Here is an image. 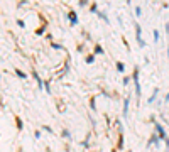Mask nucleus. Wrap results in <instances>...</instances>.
<instances>
[{
  "mask_svg": "<svg viewBox=\"0 0 169 152\" xmlns=\"http://www.w3.org/2000/svg\"><path fill=\"white\" fill-rule=\"evenodd\" d=\"M134 85H135V93L137 96H141V83H139V69H134Z\"/></svg>",
  "mask_w": 169,
  "mask_h": 152,
  "instance_id": "1",
  "label": "nucleus"
},
{
  "mask_svg": "<svg viewBox=\"0 0 169 152\" xmlns=\"http://www.w3.org/2000/svg\"><path fill=\"white\" fill-rule=\"evenodd\" d=\"M154 125H156V130H157V133H159V139H164V140H166L168 137H166V130H164V127H162L159 122H154Z\"/></svg>",
  "mask_w": 169,
  "mask_h": 152,
  "instance_id": "2",
  "label": "nucleus"
},
{
  "mask_svg": "<svg viewBox=\"0 0 169 152\" xmlns=\"http://www.w3.org/2000/svg\"><path fill=\"white\" fill-rule=\"evenodd\" d=\"M135 36H137V42H139V46H145V42L142 41V37H141V25L139 24H135Z\"/></svg>",
  "mask_w": 169,
  "mask_h": 152,
  "instance_id": "3",
  "label": "nucleus"
},
{
  "mask_svg": "<svg viewBox=\"0 0 169 152\" xmlns=\"http://www.w3.org/2000/svg\"><path fill=\"white\" fill-rule=\"evenodd\" d=\"M127 113H129V98L125 100V106H123V117H127Z\"/></svg>",
  "mask_w": 169,
  "mask_h": 152,
  "instance_id": "4",
  "label": "nucleus"
},
{
  "mask_svg": "<svg viewBox=\"0 0 169 152\" xmlns=\"http://www.w3.org/2000/svg\"><path fill=\"white\" fill-rule=\"evenodd\" d=\"M157 93H159V90L156 88V90H154V95H152V96H150V98H149V103H152V101H154V100L157 98Z\"/></svg>",
  "mask_w": 169,
  "mask_h": 152,
  "instance_id": "5",
  "label": "nucleus"
},
{
  "mask_svg": "<svg viewBox=\"0 0 169 152\" xmlns=\"http://www.w3.org/2000/svg\"><path fill=\"white\" fill-rule=\"evenodd\" d=\"M32 76H34V79L37 81V85H39V86H42V81H41V78H39V76H37V73H36V71L32 73Z\"/></svg>",
  "mask_w": 169,
  "mask_h": 152,
  "instance_id": "6",
  "label": "nucleus"
},
{
  "mask_svg": "<svg viewBox=\"0 0 169 152\" xmlns=\"http://www.w3.org/2000/svg\"><path fill=\"white\" fill-rule=\"evenodd\" d=\"M69 19H71V22H73V24H76V22H78V17H76V14H73V12L69 14Z\"/></svg>",
  "mask_w": 169,
  "mask_h": 152,
  "instance_id": "7",
  "label": "nucleus"
},
{
  "mask_svg": "<svg viewBox=\"0 0 169 152\" xmlns=\"http://www.w3.org/2000/svg\"><path fill=\"white\" fill-rule=\"evenodd\" d=\"M95 54H103V48L96 46V48H95Z\"/></svg>",
  "mask_w": 169,
  "mask_h": 152,
  "instance_id": "8",
  "label": "nucleus"
},
{
  "mask_svg": "<svg viewBox=\"0 0 169 152\" xmlns=\"http://www.w3.org/2000/svg\"><path fill=\"white\" fill-rule=\"evenodd\" d=\"M15 73H17V75H19L20 78H26V73H22L20 69H15Z\"/></svg>",
  "mask_w": 169,
  "mask_h": 152,
  "instance_id": "9",
  "label": "nucleus"
},
{
  "mask_svg": "<svg viewBox=\"0 0 169 152\" xmlns=\"http://www.w3.org/2000/svg\"><path fill=\"white\" fill-rule=\"evenodd\" d=\"M122 145H123V137L120 135V139H118V149H122Z\"/></svg>",
  "mask_w": 169,
  "mask_h": 152,
  "instance_id": "10",
  "label": "nucleus"
},
{
  "mask_svg": "<svg viewBox=\"0 0 169 152\" xmlns=\"http://www.w3.org/2000/svg\"><path fill=\"white\" fill-rule=\"evenodd\" d=\"M154 41H156V42L159 41V32H157V30H154Z\"/></svg>",
  "mask_w": 169,
  "mask_h": 152,
  "instance_id": "11",
  "label": "nucleus"
},
{
  "mask_svg": "<svg viewBox=\"0 0 169 152\" xmlns=\"http://www.w3.org/2000/svg\"><path fill=\"white\" fill-rule=\"evenodd\" d=\"M117 69H118V71H123V64L122 63H117Z\"/></svg>",
  "mask_w": 169,
  "mask_h": 152,
  "instance_id": "12",
  "label": "nucleus"
},
{
  "mask_svg": "<svg viewBox=\"0 0 169 152\" xmlns=\"http://www.w3.org/2000/svg\"><path fill=\"white\" fill-rule=\"evenodd\" d=\"M93 59H95L93 56H88V57H86V63H93Z\"/></svg>",
  "mask_w": 169,
  "mask_h": 152,
  "instance_id": "13",
  "label": "nucleus"
},
{
  "mask_svg": "<svg viewBox=\"0 0 169 152\" xmlns=\"http://www.w3.org/2000/svg\"><path fill=\"white\" fill-rule=\"evenodd\" d=\"M17 127H19V128H22V122H20V118H17Z\"/></svg>",
  "mask_w": 169,
  "mask_h": 152,
  "instance_id": "14",
  "label": "nucleus"
},
{
  "mask_svg": "<svg viewBox=\"0 0 169 152\" xmlns=\"http://www.w3.org/2000/svg\"><path fill=\"white\" fill-rule=\"evenodd\" d=\"M166 32L169 34V24H166Z\"/></svg>",
  "mask_w": 169,
  "mask_h": 152,
  "instance_id": "15",
  "label": "nucleus"
},
{
  "mask_svg": "<svg viewBox=\"0 0 169 152\" xmlns=\"http://www.w3.org/2000/svg\"><path fill=\"white\" fill-rule=\"evenodd\" d=\"M166 101H169V93H168V95H166Z\"/></svg>",
  "mask_w": 169,
  "mask_h": 152,
  "instance_id": "16",
  "label": "nucleus"
},
{
  "mask_svg": "<svg viewBox=\"0 0 169 152\" xmlns=\"http://www.w3.org/2000/svg\"><path fill=\"white\" fill-rule=\"evenodd\" d=\"M168 57H169V48H168Z\"/></svg>",
  "mask_w": 169,
  "mask_h": 152,
  "instance_id": "17",
  "label": "nucleus"
}]
</instances>
